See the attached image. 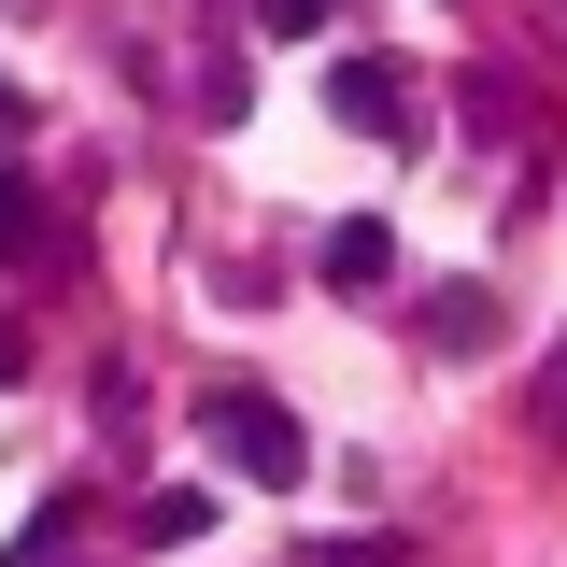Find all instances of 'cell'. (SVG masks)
Segmentation results:
<instances>
[{
	"instance_id": "cell-1",
	"label": "cell",
	"mask_w": 567,
	"mask_h": 567,
	"mask_svg": "<svg viewBox=\"0 0 567 567\" xmlns=\"http://www.w3.org/2000/svg\"><path fill=\"white\" fill-rule=\"evenodd\" d=\"M199 425H213V454H227V468H241V483H312V440H298V412H284V398H256V383H213L199 398Z\"/></svg>"
},
{
	"instance_id": "cell-2",
	"label": "cell",
	"mask_w": 567,
	"mask_h": 567,
	"mask_svg": "<svg viewBox=\"0 0 567 567\" xmlns=\"http://www.w3.org/2000/svg\"><path fill=\"white\" fill-rule=\"evenodd\" d=\"M312 270L341 284V298H383V284H398V227H383V213H341V227L312 241Z\"/></svg>"
},
{
	"instance_id": "cell-3",
	"label": "cell",
	"mask_w": 567,
	"mask_h": 567,
	"mask_svg": "<svg viewBox=\"0 0 567 567\" xmlns=\"http://www.w3.org/2000/svg\"><path fill=\"white\" fill-rule=\"evenodd\" d=\"M327 114H341V128H369V142H398V128H412L398 58H341V71H327Z\"/></svg>"
},
{
	"instance_id": "cell-4",
	"label": "cell",
	"mask_w": 567,
	"mask_h": 567,
	"mask_svg": "<svg viewBox=\"0 0 567 567\" xmlns=\"http://www.w3.org/2000/svg\"><path fill=\"white\" fill-rule=\"evenodd\" d=\"M425 341H440V354H483L496 341V284H440V298H425Z\"/></svg>"
},
{
	"instance_id": "cell-5",
	"label": "cell",
	"mask_w": 567,
	"mask_h": 567,
	"mask_svg": "<svg viewBox=\"0 0 567 567\" xmlns=\"http://www.w3.org/2000/svg\"><path fill=\"white\" fill-rule=\"evenodd\" d=\"M213 525H227L213 483H156V496H142V539H156V554H185V539H213Z\"/></svg>"
},
{
	"instance_id": "cell-6",
	"label": "cell",
	"mask_w": 567,
	"mask_h": 567,
	"mask_svg": "<svg viewBox=\"0 0 567 567\" xmlns=\"http://www.w3.org/2000/svg\"><path fill=\"white\" fill-rule=\"evenodd\" d=\"M327 14H341V0H256V29H270V43H312Z\"/></svg>"
},
{
	"instance_id": "cell-7",
	"label": "cell",
	"mask_w": 567,
	"mask_h": 567,
	"mask_svg": "<svg viewBox=\"0 0 567 567\" xmlns=\"http://www.w3.org/2000/svg\"><path fill=\"white\" fill-rule=\"evenodd\" d=\"M29 241H43V213H29V185H14V171H0V256H29Z\"/></svg>"
},
{
	"instance_id": "cell-8",
	"label": "cell",
	"mask_w": 567,
	"mask_h": 567,
	"mask_svg": "<svg viewBox=\"0 0 567 567\" xmlns=\"http://www.w3.org/2000/svg\"><path fill=\"white\" fill-rule=\"evenodd\" d=\"M539 440L567 454V341H554V383H539Z\"/></svg>"
},
{
	"instance_id": "cell-9",
	"label": "cell",
	"mask_w": 567,
	"mask_h": 567,
	"mask_svg": "<svg viewBox=\"0 0 567 567\" xmlns=\"http://www.w3.org/2000/svg\"><path fill=\"white\" fill-rule=\"evenodd\" d=\"M14 369H29V327H14V312H0V383H14Z\"/></svg>"
},
{
	"instance_id": "cell-10",
	"label": "cell",
	"mask_w": 567,
	"mask_h": 567,
	"mask_svg": "<svg viewBox=\"0 0 567 567\" xmlns=\"http://www.w3.org/2000/svg\"><path fill=\"white\" fill-rule=\"evenodd\" d=\"M29 567H58V539H43V554H29Z\"/></svg>"
}]
</instances>
